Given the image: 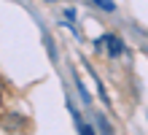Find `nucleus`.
<instances>
[{
  "mask_svg": "<svg viewBox=\"0 0 148 135\" xmlns=\"http://www.w3.org/2000/svg\"><path fill=\"white\" fill-rule=\"evenodd\" d=\"M94 6H100L102 11H108V14H113V11H116V6H113V0H94Z\"/></svg>",
  "mask_w": 148,
  "mask_h": 135,
  "instance_id": "obj_2",
  "label": "nucleus"
},
{
  "mask_svg": "<svg viewBox=\"0 0 148 135\" xmlns=\"http://www.w3.org/2000/svg\"><path fill=\"white\" fill-rule=\"evenodd\" d=\"M94 49L97 51H102V54H108V57H119L121 51H124V43H121V38L119 35H102V38H97L94 41Z\"/></svg>",
  "mask_w": 148,
  "mask_h": 135,
  "instance_id": "obj_1",
  "label": "nucleus"
}]
</instances>
